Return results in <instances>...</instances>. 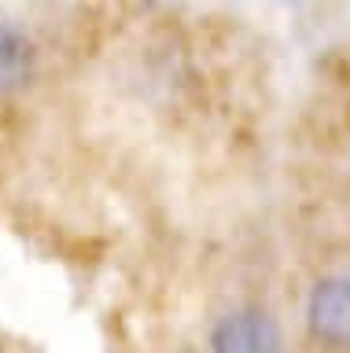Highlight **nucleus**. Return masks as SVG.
I'll use <instances>...</instances> for the list:
<instances>
[{"label": "nucleus", "mask_w": 350, "mask_h": 353, "mask_svg": "<svg viewBox=\"0 0 350 353\" xmlns=\"http://www.w3.org/2000/svg\"><path fill=\"white\" fill-rule=\"evenodd\" d=\"M34 74V41L15 26H0V92L23 88Z\"/></svg>", "instance_id": "obj_3"}, {"label": "nucleus", "mask_w": 350, "mask_h": 353, "mask_svg": "<svg viewBox=\"0 0 350 353\" xmlns=\"http://www.w3.org/2000/svg\"><path fill=\"white\" fill-rule=\"evenodd\" d=\"M280 331L262 309H236L211 331V353H277Z\"/></svg>", "instance_id": "obj_2"}, {"label": "nucleus", "mask_w": 350, "mask_h": 353, "mask_svg": "<svg viewBox=\"0 0 350 353\" xmlns=\"http://www.w3.org/2000/svg\"><path fill=\"white\" fill-rule=\"evenodd\" d=\"M306 324L317 342L350 350V276H328L306 302Z\"/></svg>", "instance_id": "obj_1"}]
</instances>
